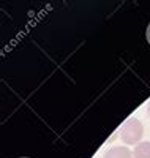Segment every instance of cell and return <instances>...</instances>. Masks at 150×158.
<instances>
[{"label": "cell", "instance_id": "1", "mask_svg": "<svg viewBox=\"0 0 150 158\" xmlns=\"http://www.w3.org/2000/svg\"><path fill=\"white\" fill-rule=\"evenodd\" d=\"M142 135H144V127H142L139 118H136V117L128 118L119 131L120 141L123 142L125 146H134V147L141 142Z\"/></svg>", "mask_w": 150, "mask_h": 158}, {"label": "cell", "instance_id": "2", "mask_svg": "<svg viewBox=\"0 0 150 158\" xmlns=\"http://www.w3.org/2000/svg\"><path fill=\"white\" fill-rule=\"evenodd\" d=\"M103 158H134V156H133V152L127 146H115L109 149L103 155Z\"/></svg>", "mask_w": 150, "mask_h": 158}, {"label": "cell", "instance_id": "3", "mask_svg": "<svg viewBox=\"0 0 150 158\" xmlns=\"http://www.w3.org/2000/svg\"><path fill=\"white\" fill-rule=\"evenodd\" d=\"M134 158H150V141L139 142L133 150Z\"/></svg>", "mask_w": 150, "mask_h": 158}, {"label": "cell", "instance_id": "4", "mask_svg": "<svg viewBox=\"0 0 150 158\" xmlns=\"http://www.w3.org/2000/svg\"><path fill=\"white\" fill-rule=\"evenodd\" d=\"M147 112H148V115H150V101H148V106H147Z\"/></svg>", "mask_w": 150, "mask_h": 158}, {"label": "cell", "instance_id": "5", "mask_svg": "<svg viewBox=\"0 0 150 158\" xmlns=\"http://www.w3.org/2000/svg\"><path fill=\"white\" fill-rule=\"evenodd\" d=\"M147 36H148V40H150V29H148V33H147Z\"/></svg>", "mask_w": 150, "mask_h": 158}]
</instances>
